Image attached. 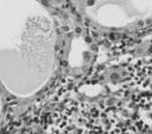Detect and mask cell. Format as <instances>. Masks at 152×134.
<instances>
[{
  "label": "cell",
  "mask_w": 152,
  "mask_h": 134,
  "mask_svg": "<svg viewBox=\"0 0 152 134\" xmlns=\"http://www.w3.org/2000/svg\"><path fill=\"white\" fill-rule=\"evenodd\" d=\"M26 1L23 0V16L19 17L18 0H0V57L10 51V58L21 59L28 64L40 59H53L57 42V29L51 12L34 0L29 17L25 15Z\"/></svg>",
  "instance_id": "obj_1"
},
{
  "label": "cell",
  "mask_w": 152,
  "mask_h": 134,
  "mask_svg": "<svg viewBox=\"0 0 152 134\" xmlns=\"http://www.w3.org/2000/svg\"><path fill=\"white\" fill-rule=\"evenodd\" d=\"M94 37L137 42L152 33V0H68Z\"/></svg>",
  "instance_id": "obj_2"
}]
</instances>
